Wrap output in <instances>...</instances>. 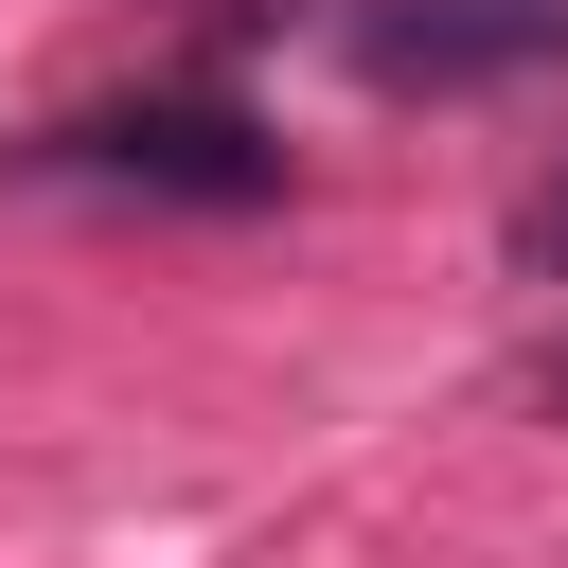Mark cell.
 I'll return each instance as SVG.
<instances>
[{
    "mask_svg": "<svg viewBox=\"0 0 568 568\" xmlns=\"http://www.w3.org/2000/svg\"><path fill=\"white\" fill-rule=\"evenodd\" d=\"M18 178H106V195H178V213H266V195H284V142H266L248 106L160 89V106H89V124L18 142Z\"/></svg>",
    "mask_w": 568,
    "mask_h": 568,
    "instance_id": "1",
    "label": "cell"
},
{
    "mask_svg": "<svg viewBox=\"0 0 568 568\" xmlns=\"http://www.w3.org/2000/svg\"><path fill=\"white\" fill-rule=\"evenodd\" d=\"M550 53H568V0H373L355 18L373 89H497V71H550Z\"/></svg>",
    "mask_w": 568,
    "mask_h": 568,
    "instance_id": "2",
    "label": "cell"
},
{
    "mask_svg": "<svg viewBox=\"0 0 568 568\" xmlns=\"http://www.w3.org/2000/svg\"><path fill=\"white\" fill-rule=\"evenodd\" d=\"M532 248H550V266H568V178H550V195H532Z\"/></svg>",
    "mask_w": 568,
    "mask_h": 568,
    "instance_id": "3",
    "label": "cell"
}]
</instances>
